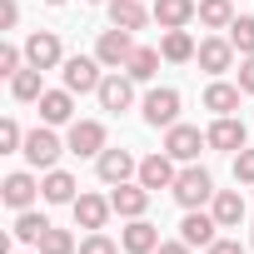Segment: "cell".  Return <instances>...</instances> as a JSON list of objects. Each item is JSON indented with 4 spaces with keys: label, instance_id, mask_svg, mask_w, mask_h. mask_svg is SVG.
<instances>
[{
    "label": "cell",
    "instance_id": "obj_25",
    "mask_svg": "<svg viewBox=\"0 0 254 254\" xmlns=\"http://www.w3.org/2000/svg\"><path fill=\"white\" fill-rule=\"evenodd\" d=\"M194 50H199V45H194L190 30H165V35H160V55H165L170 65H190Z\"/></svg>",
    "mask_w": 254,
    "mask_h": 254
},
{
    "label": "cell",
    "instance_id": "obj_9",
    "mask_svg": "<svg viewBox=\"0 0 254 254\" xmlns=\"http://www.w3.org/2000/svg\"><path fill=\"white\" fill-rule=\"evenodd\" d=\"M209 150H224V155H239L249 145V130H244V120L239 115H214L209 120V130H204Z\"/></svg>",
    "mask_w": 254,
    "mask_h": 254
},
{
    "label": "cell",
    "instance_id": "obj_41",
    "mask_svg": "<svg viewBox=\"0 0 254 254\" xmlns=\"http://www.w3.org/2000/svg\"><path fill=\"white\" fill-rule=\"evenodd\" d=\"M249 249H254V234H249Z\"/></svg>",
    "mask_w": 254,
    "mask_h": 254
},
{
    "label": "cell",
    "instance_id": "obj_14",
    "mask_svg": "<svg viewBox=\"0 0 254 254\" xmlns=\"http://www.w3.org/2000/svg\"><path fill=\"white\" fill-rule=\"evenodd\" d=\"M0 199H5L15 214H20V209H35V199H40V180H35L30 170H15V175H5V185H0Z\"/></svg>",
    "mask_w": 254,
    "mask_h": 254
},
{
    "label": "cell",
    "instance_id": "obj_35",
    "mask_svg": "<svg viewBox=\"0 0 254 254\" xmlns=\"http://www.w3.org/2000/svg\"><path fill=\"white\" fill-rule=\"evenodd\" d=\"M204 254H249V244H239V239H229V234H219Z\"/></svg>",
    "mask_w": 254,
    "mask_h": 254
},
{
    "label": "cell",
    "instance_id": "obj_18",
    "mask_svg": "<svg viewBox=\"0 0 254 254\" xmlns=\"http://www.w3.org/2000/svg\"><path fill=\"white\" fill-rule=\"evenodd\" d=\"M120 249H125V254H155V249H160V229H155L150 219H125Z\"/></svg>",
    "mask_w": 254,
    "mask_h": 254
},
{
    "label": "cell",
    "instance_id": "obj_28",
    "mask_svg": "<svg viewBox=\"0 0 254 254\" xmlns=\"http://www.w3.org/2000/svg\"><path fill=\"white\" fill-rule=\"evenodd\" d=\"M50 229V219L40 214V209H20L15 214V224H10V234L20 239V244H40V234Z\"/></svg>",
    "mask_w": 254,
    "mask_h": 254
},
{
    "label": "cell",
    "instance_id": "obj_39",
    "mask_svg": "<svg viewBox=\"0 0 254 254\" xmlns=\"http://www.w3.org/2000/svg\"><path fill=\"white\" fill-rule=\"evenodd\" d=\"M85 5H110V0H85Z\"/></svg>",
    "mask_w": 254,
    "mask_h": 254
},
{
    "label": "cell",
    "instance_id": "obj_12",
    "mask_svg": "<svg viewBox=\"0 0 254 254\" xmlns=\"http://www.w3.org/2000/svg\"><path fill=\"white\" fill-rule=\"evenodd\" d=\"M234 55H239V50H234V45H229V35H219V30H214V35H204V40H199V50H194L199 70H204V75H214V80H219L224 70H234Z\"/></svg>",
    "mask_w": 254,
    "mask_h": 254
},
{
    "label": "cell",
    "instance_id": "obj_34",
    "mask_svg": "<svg viewBox=\"0 0 254 254\" xmlns=\"http://www.w3.org/2000/svg\"><path fill=\"white\" fill-rule=\"evenodd\" d=\"M234 185H254V145H244L234 155Z\"/></svg>",
    "mask_w": 254,
    "mask_h": 254
},
{
    "label": "cell",
    "instance_id": "obj_2",
    "mask_svg": "<svg viewBox=\"0 0 254 254\" xmlns=\"http://www.w3.org/2000/svg\"><path fill=\"white\" fill-rule=\"evenodd\" d=\"M175 199H180V209H204L209 199H214V175L204 170V165H185L180 175H175V190H170Z\"/></svg>",
    "mask_w": 254,
    "mask_h": 254
},
{
    "label": "cell",
    "instance_id": "obj_38",
    "mask_svg": "<svg viewBox=\"0 0 254 254\" xmlns=\"http://www.w3.org/2000/svg\"><path fill=\"white\" fill-rule=\"evenodd\" d=\"M155 254H194V244H185V239H160Z\"/></svg>",
    "mask_w": 254,
    "mask_h": 254
},
{
    "label": "cell",
    "instance_id": "obj_40",
    "mask_svg": "<svg viewBox=\"0 0 254 254\" xmlns=\"http://www.w3.org/2000/svg\"><path fill=\"white\" fill-rule=\"evenodd\" d=\"M45 5H65V0H45Z\"/></svg>",
    "mask_w": 254,
    "mask_h": 254
},
{
    "label": "cell",
    "instance_id": "obj_13",
    "mask_svg": "<svg viewBox=\"0 0 254 254\" xmlns=\"http://www.w3.org/2000/svg\"><path fill=\"white\" fill-rule=\"evenodd\" d=\"M150 199H155V194H150L140 180H125V185H115V190H110V204H115V214H120V219H145Z\"/></svg>",
    "mask_w": 254,
    "mask_h": 254
},
{
    "label": "cell",
    "instance_id": "obj_6",
    "mask_svg": "<svg viewBox=\"0 0 254 254\" xmlns=\"http://www.w3.org/2000/svg\"><path fill=\"white\" fill-rule=\"evenodd\" d=\"M199 150H209V140H204V130H199V125H170V130H165V155L170 160H180V165H194L199 160Z\"/></svg>",
    "mask_w": 254,
    "mask_h": 254
},
{
    "label": "cell",
    "instance_id": "obj_8",
    "mask_svg": "<svg viewBox=\"0 0 254 254\" xmlns=\"http://www.w3.org/2000/svg\"><path fill=\"white\" fill-rule=\"evenodd\" d=\"M95 100H100V110H110V115H125V110L135 105V80L125 75V70H105V80H100Z\"/></svg>",
    "mask_w": 254,
    "mask_h": 254
},
{
    "label": "cell",
    "instance_id": "obj_3",
    "mask_svg": "<svg viewBox=\"0 0 254 254\" xmlns=\"http://www.w3.org/2000/svg\"><path fill=\"white\" fill-rule=\"evenodd\" d=\"M180 90L175 85H155L145 100H140V115H145V125L150 130H170V125H180Z\"/></svg>",
    "mask_w": 254,
    "mask_h": 254
},
{
    "label": "cell",
    "instance_id": "obj_22",
    "mask_svg": "<svg viewBox=\"0 0 254 254\" xmlns=\"http://www.w3.org/2000/svg\"><path fill=\"white\" fill-rule=\"evenodd\" d=\"M155 20L160 30H185L190 20H199V0H155Z\"/></svg>",
    "mask_w": 254,
    "mask_h": 254
},
{
    "label": "cell",
    "instance_id": "obj_21",
    "mask_svg": "<svg viewBox=\"0 0 254 254\" xmlns=\"http://www.w3.org/2000/svg\"><path fill=\"white\" fill-rule=\"evenodd\" d=\"M75 190H80V185H75V175H70V170H60V165L40 175V199H45V204H75Z\"/></svg>",
    "mask_w": 254,
    "mask_h": 254
},
{
    "label": "cell",
    "instance_id": "obj_20",
    "mask_svg": "<svg viewBox=\"0 0 254 254\" xmlns=\"http://www.w3.org/2000/svg\"><path fill=\"white\" fill-rule=\"evenodd\" d=\"M239 95H244V90H239V80L229 85V80L219 75V80H209V85H204V110H209V115H239Z\"/></svg>",
    "mask_w": 254,
    "mask_h": 254
},
{
    "label": "cell",
    "instance_id": "obj_17",
    "mask_svg": "<svg viewBox=\"0 0 254 254\" xmlns=\"http://www.w3.org/2000/svg\"><path fill=\"white\" fill-rule=\"evenodd\" d=\"M180 239L194 244V249H209V244L219 239V219H214L209 209H185V219H180Z\"/></svg>",
    "mask_w": 254,
    "mask_h": 254
},
{
    "label": "cell",
    "instance_id": "obj_42",
    "mask_svg": "<svg viewBox=\"0 0 254 254\" xmlns=\"http://www.w3.org/2000/svg\"><path fill=\"white\" fill-rule=\"evenodd\" d=\"M30 254H40V249H30Z\"/></svg>",
    "mask_w": 254,
    "mask_h": 254
},
{
    "label": "cell",
    "instance_id": "obj_27",
    "mask_svg": "<svg viewBox=\"0 0 254 254\" xmlns=\"http://www.w3.org/2000/svg\"><path fill=\"white\" fill-rule=\"evenodd\" d=\"M160 50H150V45H135V55H130V65H125V75H130L135 85H150L155 80V70H160Z\"/></svg>",
    "mask_w": 254,
    "mask_h": 254
},
{
    "label": "cell",
    "instance_id": "obj_26",
    "mask_svg": "<svg viewBox=\"0 0 254 254\" xmlns=\"http://www.w3.org/2000/svg\"><path fill=\"white\" fill-rule=\"evenodd\" d=\"M10 95H15L20 105H40V95H45V70L25 65L20 75H10Z\"/></svg>",
    "mask_w": 254,
    "mask_h": 254
},
{
    "label": "cell",
    "instance_id": "obj_32",
    "mask_svg": "<svg viewBox=\"0 0 254 254\" xmlns=\"http://www.w3.org/2000/svg\"><path fill=\"white\" fill-rule=\"evenodd\" d=\"M15 150H25V130L15 120H0V155H15Z\"/></svg>",
    "mask_w": 254,
    "mask_h": 254
},
{
    "label": "cell",
    "instance_id": "obj_33",
    "mask_svg": "<svg viewBox=\"0 0 254 254\" xmlns=\"http://www.w3.org/2000/svg\"><path fill=\"white\" fill-rule=\"evenodd\" d=\"M80 254H120V244H115L105 229H90V234L80 239Z\"/></svg>",
    "mask_w": 254,
    "mask_h": 254
},
{
    "label": "cell",
    "instance_id": "obj_30",
    "mask_svg": "<svg viewBox=\"0 0 254 254\" xmlns=\"http://www.w3.org/2000/svg\"><path fill=\"white\" fill-rule=\"evenodd\" d=\"M35 249H40V254H80L75 234H70V229H55V224L40 234V244H35Z\"/></svg>",
    "mask_w": 254,
    "mask_h": 254
},
{
    "label": "cell",
    "instance_id": "obj_31",
    "mask_svg": "<svg viewBox=\"0 0 254 254\" xmlns=\"http://www.w3.org/2000/svg\"><path fill=\"white\" fill-rule=\"evenodd\" d=\"M224 35H229V45H234L239 55H254V15H234V25H229Z\"/></svg>",
    "mask_w": 254,
    "mask_h": 254
},
{
    "label": "cell",
    "instance_id": "obj_7",
    "mask_svg": "<svg viewBox=\"0 0 254 254\" xmlns=\"http://www.w3.org/2000/svg\"><path fill=\"white\" fill-rule=\"evenodd\" d=\"M130 55H135V35H130V30H120V25L100 30V40H95V60H100L105 70H125V65H130Z\"/></svg>",
    "mask_w": 254,
    "mask_h": 254
},
{
    "label": "cell",
    "instance_id": "obj_24",
    "mask_svg": "<svg viewBox=\"0 0 254 254\" xmlns=\"http://www.w3.org/2000/svg\"><path fill=\"white\" fill-rule=\"evenodd\" d=\"M209 214L219 219V229H239V224H244V194H239V190H214Z\"/></svg>",
    "mask_w": 254,
    "mask_h": 254
},
{
    "label": "cell",
    "instance_id": "obj_10",
    "mask_svg": "<svg viewBox=\"0 0 254 254\" xmlns=\"http://www.w3.org/2000/svg\"><path fill=\"white\" fill-rule=\"evenodd\" d=\"M95 175H100V185H125V180H135L140 175V160L130 155V150H115V145H105L100 150V160H95Z\"/></svg>",
    "mask_w": 254,
    "mask_h": 254
},
{
    "label": "cell",
    "instance_id": "obj_37",
    "mask_svg": "<svg viewBox=\"0 0 254 254\" xmlns=\"http://www.w3.org/2000/svg\"><path fill=\"white\" fill-rule=\"evenodd\" d=\"M20 25V5L15 0H0V30H15Z\"/></svg>",
    "mask_w": 254,
    "mask_h": 254
},
{
    "label": "cell",
    "instance_id": "obj_1",
    "mask_svg": "<svg viewBox=\"0 0 254 254\" xmlns=\"http://www.w3.org/2000/svg\"><path fill=\"white\" fill-rule=\"evenodd\" d=\"M65 150H70V145L55 135V125H35V130H25V150H20V155L30 160V170H40V175H45V170H55V165H60V155H65Z\"/></svg>",
    "mask_w": 254,
    "mask_h": 254
},
{
    "label": "cell",
    "instance_id": "obj_29",
    "mask_svg": "<svg viewBox=\"0 0 254 254\" xmlns=\"http://www.w3.org/2000/svg\"><path fill=\"white\" fill-rule=\"evenodd\" d=\"M199 25L204 30H229L234 25V0H199Z\"/></svg>",
    "mask_w": 254,
    "mask_h": 254
},
{
    "label": "cell",
    "instance_id": "obj_11",
    "mask_svg": "<svg viewBox=\"0 0 254 254\" xmlns=\"http://www.w3.org/2000/svg\"><path fill=\"white\" fill-rule=\"evenodd\" d=\"M25 65H35V70H60V65H65L60 35H55V30H30V40H25Z\"/></svg>",
    "mask_w": 254,
    "mask_h": 254
},
{
    "label": "cell",
    "instance_id": "obj_16",
    "mask_svg": "<svg viewBox=\"0 0 254 254\" xmlns=\"http://www.w3.org/2000/svg\"><path fill=\"white\" fill-rule=\"evenodd\" d=\"M70 209H75V224H80V229H105V224H110V214H115L110 194H90V190H80Z\"/></svg>",
    "mask_w": 254,
    "mask_h": 254
},
{
    "label": "cell",
    "instance_id": "obj_23",
    "mask_svg": "<svg viewBox=\"0 0 254 254\" xmlns=\"http://www.w3.org/2000/svg\"><path fill=\"white\" fill-rule=\"evenodd\" d=\"M105 10H110V25H120V30H130V35H135V30H145V25L155 20V10H145L140 0H110Z\"/></svg>",
    "mask_w": 254,
    "mask_h": 254
},
{
    "label": "cell",
    "instance_id": "obj_5",
    "mask_svg": "<svg viewBox=\"0 0 254 254\" xmlns=\"http://www.w3.org/2000/svg\"><path fill=\"white\" fill-rule=\"evenodd\" d=\"M60 80H65V90H75V95H95L100 80H105V65H100L95 55H65Z\"/></svg>",
    "mask_w": 254,
    "mask_h": 254
},
{
    "label": "cell",
    "instance_id": "obj_19",
    "mask_svg": "<svg viewBox=\"0 0 254 254\" xmlns=\"http://www.w3.org/2000/svg\"><path fill=\"white\" fill-rule=\"evenodd\" d=\"M40 125H75V90H45L40 95Z\"/></svg>",
    "mask_w": 254,
    "mask_h": 254
},
{
    "label": "cell",
    "instance_id": "obj_15",
    "mask_svg": "<svg viewBox=\"0 0 254 254\" xmlns=\"http://www.w3.org/2000/svg\"><path fill=\"white\" fill-rule=\"evenodd\" d=\"M175 165H180V160H170L165 150H160V155H145V160H140V175H135V180H140V185H145L150 194H160V190H175V175H180Z\"/></svg>",
    "mask_w": 254,
    "mask_h": 254
},
{
    "label": "cell",
    "instance_id": "obj_36",
    "mask_svg": "<svg viewBox=\"0 0 254 254\" xmlns=\"http://www.w3.org/2000/svg\"><path fill=\"white\" fill-rule=\"evenodd\" d=\"M239 90L254 95V55H239Z\"/></svg>",
    "mask_w": 254,
    "mask_h": 254
},
{
    "label": "cell",
    "instance_id": "obj_4",
    "mask_svg": "<svg viewBox=\"0 0 254 254\" xmlns=\"http://www.w3.org/2000/svg\"><path fill=\"white\" fill-rule=\"evenodd\" d=\"M65 145H70V155H80V160H100V150L110 145L105 120H75V125H65Z\"/></svg>",
    "mask_w": 254,
    "mask_h": 254
}]
</instances>
